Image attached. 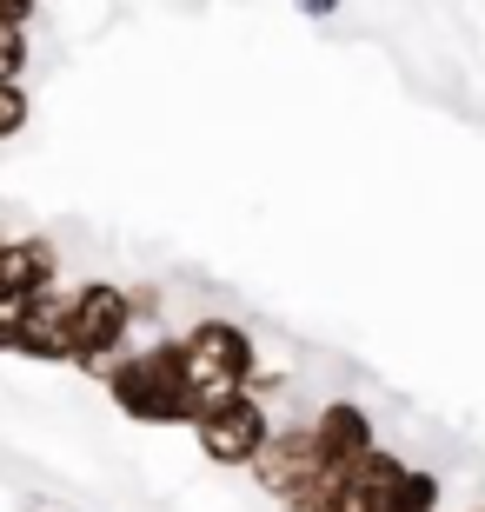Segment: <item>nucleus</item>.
<instances>
[{
    "label": "nucleus",
    "instance_id": "1",
    "mask_svg": "<svg viewBox=\"0 0 485 512\" xmlns=\"http://www.w3.org/2000/svg\"><path fill=\"white\" fill-rule=\"evenodd\" d=\"M113 406L140 426H193L200 399H193V373H187V346L160 340L147 353H120L113 366H100Z\"/></svg>",
    "mask_w": 485,
    "mask_h": 512
},
{
    "label": "nucleus",
    "instance_id": "2",
    "mask_svg": "<svg viewBox=\"0 0 485 512\" xmlns=\"http://www.w3.org/2000/svg\"><path fill=\"white\" fill-rule=\"evenodd\" d=\"M180 346H187V373H193L200 413L220 406V399H233V393H253V386H260V353H253V340H246L233 320H200Z\"/></svg>",
    "mask_w": 485,
    "mask_h": 512
},
{
    "label": "nucleus",
    "instance_id": "3",
    "mask_svg": "<svg viewBox=\"0 0 485 512\" xmlns=\"http://www.w3.org/2000/svg\"><path fill=\"white\" fill-rule=\"evenodd\" d=\"M273 433H280V426L266 419V406L253 393H233V399H220V406H206V413L193 419V439H200V453L213 459V466H253Z\"/></svg>",
    "mask_w": 485,
    "mask_h": 512
},
{
    "label": "nucleus",
    "instance_id": "4",
    "mask_svg": "<svg viewBox=\"0 0 485 512\" xmlns=\"http://www.w3.org/2000/svg\"><path fill=\"white\" fill-rule=\"evenodd\" d=\"M127 326H133L127 286H113V280L74 286V366H94L100 373V360H120Z\"/></svg>",
    "mask_w": 485,
    "mask_h": 512
},
{
    "label": "nucleus",
    "instance_id": "5",
    "mask_svg": "<svg viewBox=\"0 0 485 512\" xmlns=\"http://www.w3.org/2000/svg\"><path fill=\"white\" fill-rule=\"evenodd\" d=\"M54 280H60L54 240H40V233L0 240V313H7V320H20L40 293H54Z\"/></svg>",
    "mask_w": 485,
    "mask_h": 512
},
{
    "label": "nucleus",
    "instance_id": "6",
    "mask_svg": "<svg viewBox=\"0 0 485 512\" xmlns=\"http://www.w3.org/2000/svg\"><path fill=\"white\" fill-rule=\"evenodd\" d=\"M306 433H313L319 466H333V473H353L359 459H373V453H379L373 419H366V406H353V399H333V406H319Z\"/></svg>",
    "mask_w": 485,
    "mask_h": 512
},
{
    "label": "nucleus",
    "instance_id": "7",
    "mask_svg": "<svg viewBox=\"0 0 485 512\" xmlns=\"http://www.w3.org/2000/svg\"><path fill=\"white\" fill-rule=\"evenodd\" d=\"M319 473H326V466H319L313 433H306V426H286V433H273V439H266V453L253 459V479H260V486L280 499V506H293V499L306 493Z\"/></svg>",
    "mask_w": 485,
    "mask_h": 512
},
{
    "label": "nucleus",
    "instance_id": "8",
    "mask_svg": "<svg viewBox=\"0 0 485 512\" xmlns=\"http://www.w3.org/2000/svg\"><path fill=\"white\" fill-rule=\"evenodd\" d=\"M432 506H439V479L432 473H406L399 493L386 499V512H432Z\"/></svg>",
    "mask_w": 485,
    "mask_h": 512
},
{
    "label": "nucleus",
    "instance_id": "9",
    "mask_svg": "<svg viewBox=\"0 0 485 512\" xmlns=\"http://www.w3.org/2000/svg\"><path fill=\"white\" fill-rule=\"evenodd\" d=\"M27 114H34V100H27V87H7V80H0V140H14L20 127H27Z\"/></svg>",
    "mask_w": 485,
    "mask_h": 512
},
{
    "label": "nucleus",
    "instance_id": "10",
    "mask_svg": "<svg viewBox=\"0 0 485 512\" xmlns=\"http://www.w3.org/2000/svg\"><path fill=\"white\" fill-rule=\"evenodd\" d=\"M20 74H27V34H0V80L14 87Z\"/></svg>",
    "mask_w": 485,
    "mask_h": 512
},
{
    "label": "nucleus",
    "instance_id": "11",
    "mask_svg": "<svg viewBox=\"0 0 485 512\" xmlns=\"http://www.w3.org/2000/svg\"><path fill=\"white\" fill-rule=\"evenodd\" d=\"M20 346H27V333H20V320H7V313H0V353H20Z\"/></svg>",
    "mask_w": 485,
    "mask_h": 512
},
{
    "label": "nucleus",
    "instance_id": "12",
    "mask_svg": "<svg viewBox=\"0 0 485 512\" xmlns=\"http://www.w3.org/2000/svg\"><path fill=\"white\" fill-rule=\"evenodd\" d=\"M0 240H7V233H0Z\"/></svg>",
    "mask_w": 485,
    "mask_h": 512
}]
</instances>
